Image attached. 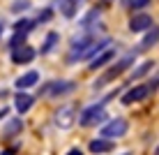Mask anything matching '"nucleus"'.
<instances>
[{"label": "nucleus", "instance_id": "f257e3e1", "mask_svg": "<svg viewBox=\"0 0 159 155\" xmlns=\"http://www.w3.org/2000/svg\"><path fill=\"white\" fill-rule=\"evenodd\" d=\"M134 63V53H129V56H125V58H120L116 65H113V67H108L106 70V74L104 76H99V79L95 81V88H102V86H106L108 81H113V79H118L120 74H122V72H127L129 70V65Z\"/></svg>", "mask_w": 159, "mask_h": 155}, {"label": "nucleus", "instance_id": "0eeeda50", "mask_svg": "<svg viewBox=\"0 0 159 155\" xmlns=\"http://www.w3.org/2000/svg\"><path fill=\"white\" fill-rule=\"evenodd\" d=\"M72 90H74V84H72V81H51V84H46L39 93L58 97V95H67V93H72Z\"/></svg>", "mask_w": 159, "mask_h": 155}, {"label": "nucleus", "instance_id": "7ed1b4c3", "mask_svg": "<svg viewBox=\"0 0 159 155\" xmlns=\"http://www.w3.org/2000/svg\"><path fill=\"white\" fill-rule=\"evenodd\" d=\"M157 86H159V81L155 79V81H150V84H139V86L129 88V90L122 95V104H134V102H141V99H145L152 90H157Z\"/></svg>", "mask_w": 159, "mask_h": 155}, {"label": "nucleus", "instance_id": "ddd939ff", "mask_svg": "<svg viewBox=\"0 0 159 155\" xmlns=\"http://www.w3.org/2000/svg\"><path fill=\"white\" fill-rule=\"evenodd\" d=\"M155 44H159V26H152V28L145 32V37L141 40L139 49H150V46H155Z\"/></svg>", "mask_w": 159, "mask_h": 155}, {"label": "nucleus", "instance_id": "f3484780", "mask_svg": "<svg viewBox=\"0 0 159 155\" xmlns=\"http://www.w3.org/2000/svg\"><path fill=\"white\" fill-rule=\"evenodd\" d=\"M25 37H28V32H14L12 40H9V49H12V51H16V49L25 46Z\"/></svg>", "mask_w": 159, "mask_h": 155}, {"label": "nucleus", "instance_id": "393cba45", "mask_svg": "<svg viewBox=\"0 0 159 155\" xmlns=\"http://www.w3.org/2000/svg\"><path fill=\"white\" fill-rule=\"evenodd\" d=\"M14 151H16V148H12V151H2L0 155H14Z\"/></svg>", "mask_w": 159, "mask_h": 155}, {"label": "nucleus", "instance_id": "f8f14e48", "mask_svg": "<svg viewBox=\"0 0 159 155\" xmlns=\"http://www.w3.org/2000/svg\"><path fill=\"white\" fill-rule=\"evenodd\" d=\"M113 58H116V51H113V49H106V51L99 53L95 60H90V65H88V67H90V70H99V67H104V65H108Z\"/></svg>", "mask_w": 159, "mask_h": 155}, {"label": "nucleus", "instance_id": "4be33fe9", "mask_svg": "<svg viewBox=\"0 0 159 155\" xmlns=\"http://www.w3.org/2000/svg\"><path fill=\"white\" fill-rule=\"evenodd\" d=\"M48 19H51V9H46V12L39 14V21H48Z\"/></svg>", "mask_w": 159, "mask_h": 155}, {"label": "nucleus", "instance_id": "bb28decb", "mask_svg": "<svg viewBox=\"0 0 159 155\" xmlns=\"http://www.w3.org/2000/svg\"><path fill=\"white\" fill-rule=\"evenodd\" d=\"M0 35H2V23H0Z\"/></svg>", "mask_w": 159, "mask_h": 155}, {"label": "nucleus", "instance_id": "4468645a", "mask_svg": "<svg viewBox=\"0 0 159 155\" xmlns=\"http://www.w3.org/2000/svg\"><path fill=\"white\" fill-rule=\"evenodd\" d=\"M58 5H60V12L67 16V19H74L76 7H79V0H58Z\"/></svg>", "mask_w": 159, "mask_h": 155}, {"label": "nucleus", "instance_id": "2eb2a0df", "mask_svg": "<svg viewBox=\"0 0 159 155\" xmlns=\"http://www.w3.org/2000/svg\"><path fill=\"white\" fill-rule=\"evenodd\" d=\"M21 130H23V120H21V118H12L7 125H5L2 134H5V137H14V134H19Z\"/></svg>", "mask_w": 159, "mask_h": 155}, {"label": "nucleus", "instance_id": "20e7f679", "mask_svg": "<svg viewBox=\"0 0 159 155\" xmlns=\"http://www.w3.org/2000/svg\"><path fill=\"white\" fill-rule=\"evenodd\" d=\"M127 130H129V123L125 118H113V120H108V123L102 127V137L113 141V139H118V137H125Z\"/></svg>", "mask_w": 159, "mask_h": 155}, {"label": "nucleus", "instance_id": "423d86ee", "mask_svg": "<svg viewBox=\"0 0 159 155\" xmlns=\"http://www.w3.org/2000/svg\"><path fill=\"white\" fill-rule=\"evenodd\" d=\"M152 16L145 14V12H136L134 16L129 19V30L131 32H143V30H150L152 28Z\"/></svg>", "mask_w": 159, "mask_h": 155}, {"label": "nucleus", "instance_id": "b1692460", "mask_svg": "<svg viewBox=\"0 0 159 155\" xmlns=\"http://www.w3.org/2000/svg\"><path fill=\"white\" fill-rule=\"evenodd\" d=\"M7 111H9L7 107H5V109H0V118H2V116H5V118H7Z\"/></svg>", "mask_w": 159, "mask_h": 155}, {"label": "nucleus", "instance_id": "cd10ccee", "mask_svg": "<svg viewBox=\"0 0 159 155\" xmlns=\"http://www.w3.org/2000/svg\"><path fill=\"white\" fill-rule=\"evenodd\" d=\"M125 155H129V153H125Z\"/></svg>", "mask_w": 159, "mask_h": 155}, {"label": "nucleus", "instance_id": "5701e85b", "mask_svg": "<svg viewBox=\"0 0 159 155\" xmlns=\"http://www.w3.org/2000/svg\"><path fill=\"white\" fill-rule=\"evenodd\" d=\"M67 155H83V151H81V148H72Z\"/></svg>", "mask_w": 159, "mask_h": 155}, {"label": "nucleus", "instance_id": "6ab92c4d", "mask_svg": "<svg viewBox=\"0 0 159 155\" xmlns=\"http://www.w3.org/2000/svg\"><path fill=\"white\" fill-rule=\"evenodd\" d=\"M32 21H28V19H21V21H16L14 23V32H30L32 30Z\"/></svg>", "mask_w": 159, "mask_h": 155}, {"label": "nucleus", "instance_id": "f03ea898", "mask_svg": "<svg viewBox=\"0 0 159 155\" xmlns=\"http://www.w3.org/2000/svg\"><path fill=\"white\" fill-rule=\"evenodd\" d=\"M104 118H106L104 102H99V104H90V107H85L83 111H81V116H79V125L92 127V125H99Z\"/></svg>", "mask_w": 159, "mask_h": 155}, {"label": "nucleus", "instance_id": "1a4fd4ad", "mask_svg": "<svg viewBox=\"0 0 159 155\" xmlns=\"http://www.w3.org/2000/svg\"><path fill=\"white\" fill-rule=\"evenodd\" d=\"M88 148H90V153H95V155H104V153H111L113 148H116V143H113L111 139L99 137V139H92L90 143H88Z\"/></svg>", "mask_w": 159, "mask_h": 155}, {"label": "nucleus", "instance_id": "9b49d317", "mask_svg": "<svg viewBox=\"0 0 159 155\" xmlns=\"http://www.w3.org/2000/svg\"><path fill=\"white\" fill-rule=\"evenodd\" d=\"M35 104V97L28 95V93H19V95L14 97V107H16V111L19 114H25V111H30V107Z\"/></svg>", "mask_w": 159, "mask_h": 155}, {"label": "nucleus", "instance_id": "9d476101", "mask_svg": "<svg viewBox=\"0 0 159 155\" xmlns=\"http://www.w3.org/2000/svg\"><path fill=\"white\" fill-rule=\"evenodd\" d=\"M37 81H39V72L30 70V72H25V74H21L19 79H16V88H19V90H25V88H32Z\"/></svg>", "mask_w": 159, "mask_h": 155}, {"label": "nucleus", "instance_id": "dca6fc26", "mask_svg": "<svg viewBox=\"0 0 159 155\" xmlns=\"http://www.w3.org/2000/svg\"><path fill=\"white\" fill-rule=\"evenodd\" d=\"M58 42H60V35H58V32H48L46 40H44V44H42V56L51 53V51H53V46H56Z\"/></svg>", "mask_w": 159, "mask_h": 155}, {"label": "nucleus", "instance_id": "a878e982", "mask_svg": "<svg viewBox=\"0 0 159 155\" xmlns=\"http://www.w3.org/2000/svg\"><path fill=\"white\" fill-rule=\"evenodd\" d=\"M155 155H159V146H157V148H155Z\"/></svg>", "mask_w": 159, "mask_h": 155}, {"label": "nucleus", "instance_id": "a211bd4d", "mask_svg": "<svg viewBox=\"0 0 159 155\" xmlns=\"http://www.w3.org/2000/svg\"><path fill=\"white\" fill-rule=\"evenodd\" d=\"M150 70H152V60H145V63H141L139 67L131 72V81H134V79H141V76H145Z\"/></svg>", "mask_w": 159, "mask_h": 155}, {"label": "nucleus", "instance_id": "6e6552de", "mask_svg": "<svg viewBox=\"0 0 159 155\" xmlns=\"http://www.w3.org/2000/svg\"><path fill=\"white\" fill-rule=\"evenodd\" d=\"M37 56V51L32 46H21V49H16V51H12V63L14 65H25V63H32Z\"/></svg>", "mask_w": 159, "mask_h": 155}, {"label": "nucleus", "instance_id": "412c9836", "mask_svg": "<svg viewBox=\"0 0 159 155\" xmlns=\"http://www.w3.org/2000/svg\"><path fill=\"white\" fill-rule=\"evenodd\" d=\"M28 0H14V5H12V9H14V12H23V9L25 7H28Z\"/></svg>", "mask_w": 159, "mask_h": 155}, {"label": "nucleus", "instance_id": "39448f33", "mask_svg": "<svg viewBox=\"0 0 159 155\" xmlns=\"http://www.w3.org/2000/svg\"><path fill=\"white\" fill-rule=\"evenodd\" d=\"M53 123H56L60 130H69L74 123H76V109L72 104H65V107H60L56 116H53Z\"/></svg>", "mask_w": 159, "mask_h": 155}, {"label": "nucleus", "instance_id": "aec40b11", "mask_svg": "<svg viewBox=\"0 0 159 155\" xmlns=\"http://www.w3.org/2000/svg\"><path fill=\"white\" fill-rule=\"evenodd\" d=\"M150 0H125V7L129 9H141V7H148Z\"/></svg>", "mask_w": 159, "mask_h": 155}]
</instances>
